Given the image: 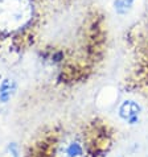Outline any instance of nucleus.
I'll return each instance as SVG.
<instances>
[{
	"mask_svg": "<svg viewBox=\"0 0 148 157\" xmlns=\"http://www.w3.org/2000/svg\"><path fill=\"white\" fill-rule=\"evenodd\" d=\"M33 12L32 0H0V32L11 34L27 28Z\"/></svg>",
	"mask_w": 148,
	"mask_h": 157,
	"instance_id": "obj_1",
	"label": "nucleus"
},
{
	"mask_svg": "<svg viewBox=\"0 0 148 157\" xmlns=\"http://www.w3.org/2000/svg\"><path fill=\"white\" fill-rule=\"evenodd\" d=\"M85 149L84 145L80 140L77 139H66L60 145L56 151V157H84Z\"/></svg>",
	"mask_w": 148,
	"mask_h": 157,
	"instance_id": "obj_2",
	"label": "nucleus"
},
{
	"mask_svg": "<svg viewBox=\"0 0 148 157\" xmlns=\"http://www.w3.org/2000/svg\"><path fill=\"white\" fill-rule=\"evenodd\" d=\"M142 112L140 104L134 100H124L119 107V116L128 124H136L139 121V115Z\"/></svg>",
	"mask_w": 148,
	"mask_h": 157,
	"instance_id": "obj_3",
	"label": "nucleus"
},
{
	"mask_svg": "<svg viewBox=\"0 0 148 157\" xmlns=\"http://www.w3.org/2000/svg\"><path fill=\"white\" fill-rule=\"evenodd\" d=\"M16 91V82L12 79H4L0 85V102L7 103Z\"/></svg>",
	"mask_w": 148,
	"mask_h": 157,
	"instance_id": "obj_4",
	"label": "nucleus"
},
{
	"mask_svg": "<svg viewBox=\"0 0 148 157\" xmlns=\"http://www.w3.org/2000/svg\"><path fill=\"white\" fill-rule=\"evenodd\" d=\"M134 3H135V0H115L114 8H115V11L118 15H126L130 10H131Z\"/></svg>",
	"mask_w": 148,
	"mask_h": 157,
	"instance_id": "obj_5",
	"label": "nucleus"
},
{
	"mask_svg": "<svg viewBox=\"0 0 148 157\" xmlns=\"http://www.w3.org/2000/svg\"><path fill=\"white\" fill-rule=\"evenodd\" d=\"M7 157H20L16 144H10V147L7 149Z\"/></svg>",
	"mask_w": 148,
	"mask_h": 157,
	"instance_id": "obj_6",
	"label": "nucleus"
}]
</instances>
